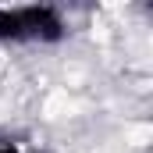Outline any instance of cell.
I'll return each mask as SVG.
<instances>
[{
  "label": "cell",
  "instance_id": "6da1fadb",
  "mask_svg": "<svg viewBox=\"0 0 153 153\" xmlns=\"http://www.w3.org/2000/svg\"><path fill=\"white\" fill-rule=\"evenodd\" d=\"M18 14H22V32H25V39H32V43H57V39H64V32H68L61 11L50 7V4L18 7Z\"/></svg>",
  "mask_w": 153,
  "mask_h": 153
},
{
  "label": "cell",
  "instance_id": "7a4b0ae2",
  "mask_svg": "<svg viewBox=\"0 0 153 153\" xmlns=\"http://www.w3.org/2000/svg\"><path fill=\"white\" fill-rule=\"evenodd\" d=\"M25 32H22V14L18 7H0V43H22Z\"/></svg>",
  "mask_w": 153,
  "mask_h": 153
},
{
  "label": "cell",
  "instance_id": "3957f363",
  "mask_svg": "<svg viewBox=\"0 0 153 153\" xmlns=\"http://www.w3.org/2000/svg\"><path fill=\"white\" fill-rule=\"evenodd\" d=\"M0 153H22V150H18L14 143H0Z\"/></svg>",
  "mask_w": 153,
  "mask_h": 153
}]
</instances>
